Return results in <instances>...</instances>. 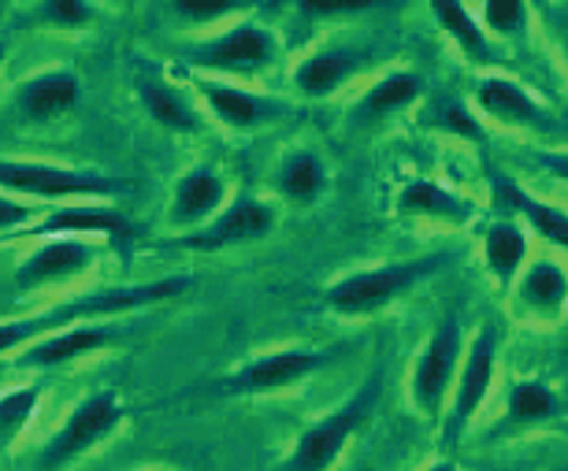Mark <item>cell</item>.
I'll list each match as a JSON object with an SVG mask.
<instances>
[{
    "mask_svg": "<svg viewBox=\"0 0 568 471\" xmlns=\"http://www.w3.org/2000/svg\"><path fill=\"white\" fill-rule=\"evenodd\" d=\"M327 190V164L316 149H294L275 167V194L286 205H316Z\"/></svg>",
    "mask_w": 568,
    "mask_h": 471,
    "instance_id": "484cf974",
    "label": "cell"
},
{
    "mask_svg": "<svg viewBox=\"0 0 568 471\" xmlns=\"http://www.w3.org/2000/svg\"><path fill=\"white\" fill-rule=\"evenodd\" d=\"M41 216H38V205L27 197H16V194H4L0 190V234H19V231H30Z\"/></svg>",
    "mask_w": 568,
    "mask_h": 471,
    "instance_id": "836d02e7",
    "label": "cell"
},
{
    "mask_svg": "<svg viewBox=\"0 0 568 471\" xmlns=\"http://www.w3.org/2000/svg\"><path fill=\"white\" fill-rule=\"evenodd\" d=\"M138 104L149 112V120L164 126L171 134H197L201 131V104L194 93H186L179 82L164 79V74H134Z\"/></svg>",
    "mask_w": 568,
    "mask_h": 471,
    "instance_id": "7402d4cb",
    "label": "cell"
},
{
    "mask_svg": "<svg viewBox=\"0 0 568 471\" xmlns=\"http://www.w3.org/2000/svg\"><path fill=\"white\" fill-rule=\"evenodd\" d=\"M278 212L272 201L264 197H231L227 205L220 208V216H212L201 231L182 234L179 245L194 253H223L234 249V245H250V242H264L267 234L275 231Z\"/></svg>",
    "mask_w": 568,
    "mask_h": 471,
    "instance_id": "5bb4252c",
    "label": "cell"
},
{
    "mask_svg": "<svg viewBox=\"0 0 568 471\" xmlns=\"http://www.w3.org/2000/svg\"><path fill=\"white\" fill-rule=\"evenodd\" d=\"M513 316L531 327H557L568 316V267L561 256L542 253L524 264L509 290Z\"/></svg>",
    "mask_w": 568,
    "mask_h": 471,
    "instance_id": "4fadbf2b",
    "label": "cell"
},
{
    "mask_svg": "<svg viewBox=\"0 0 568 471\" xmlns=\"http://www.w3.org/2000/svg\"><path fill=\"white\" fill-rule=\"evenodd\" d=\"M506 412H509V420L520 427L546 423L557 416V398L539 379H517L506 393Z\"/></svg>",
    "mask_w": 568,
    "mask_h": 471,
    "instance_id": "f546056e",
    "label": "cell"
},
{
    "mask_svg": "<svg viewBox=\"0 0 568 471\" xmlns=\"http://www.w3.org/2000/svg\"><path fill=\"white\" fill-rule=\"evenodd\" d=\"M535 164H539L546 175H554L557 182L568 186V149H546V153L535 156Z\"/></svg>",
    "mask_w": 568,
    "mask_h": 471,
    "instance_id": "e575fe53",
    "label": "cell"
},
{
    "mask_svg": "<svg viewBox=\"0 0 568 471\" xmlns=\"http://www.w3.org/2000/svg\"><path fill=\"white\" fill-rule=\"evenodd\" d=\"M427 8H432L438 30L449 38V45H454L468 63H495L498 60L495 41L487 38V30L479 27L476 12H471L465 0H427Z\"/></svg>",
    "mask_w": 568,
    "mask_h": 471,
    "instance_id": "d4e9b609",
    "label": "cell"
},
{
    "mask_svg": "<svg viewBox=\"0 0 568 471\" xmlns=\"http://www.w3.org/2000/svg\"><path fill=\"white\" fill-rule=\"evenodd\" d=\"M283 57L278 34L272 27H264L261 19H234L223 23V30H212L201 41L186 49V63L197 74H212V79H253L275 68Z\"/></svg>",
    "mask_w": 568,
    "mask_h": 471,
    "instance_id": "3957f363",
    "label": "cell"
},
{
    "mask_svg": "<svg viewBox=\"0 0 568 471\" xmlns=\"http://www.w3.org/2000/svg\"><path fill=\"white\" fill-rule=\"evenodd\" d=\"M101 19V8L93 0H38L30 23L60 30V34H82Z\"/></svg>",
    "mask_w": 568,
    "mask_h": 471,
    "instance_id": "f1b7e54d",
    "label": "cell"
},
{
    "mask_svg": "<svg viewBox=\"0 0 568 471\" xmlns=\"http://www.w3.org/2000/svg\"><path fill=\"white\" fill-rule=\"evenodd\" d=\"M190 286H194V275H164V278H149V283L104 286V290L74 294L68 301L45 308V313L0 319V357L27 349L30 341L45 338L52 330L74 327V324H101V319H120L126 313L168 305V301H175V297L190 294Z\"/></svg>",
    "mask_w": 568,
    "mask_h": 471,
    "instance_id": "6da1fadb",
    "label": "cell"
},
{
    "mask_svg": "<svg viewBox=\"0 0 568 471\" xmlns=\"http://www.w3.org/2000/svg\"><path fill=\"white\" fill-rule=\"evenodd\" d=\"M190 93L197 98L201 112L212 115L220 126H227L231 134H256L291 115V104L286 101L264 98V93L245 90V85L231 79H212V74H194Z\"/></svg>",
    "mask_w": 568,
    "mask_h": 471,
    "instance_id": "8fae6325",
    "label": "cell"
},
{
    "mask_svg": "<svg viewBox=\"0 0 568 471\" xmlns=\"http://www.w3.org/2000/svg\"><path fill=\"white\" fill-rule=\"evenodd\" d=\"M79 98H82L79 74L71 68H45V71L27 74V79L16 85L12 109L23 123L45 126L79 109Z\"/></svg>",
    "mask_w": 568,
    "mask_h": 471,
    "instance_id": "e0dca14e",
    "label": "cell"
},
{
    "mask_svg": "<svg viewBox=\"0 0 568 471\" xmlns=\"http://www.w3.org/2000/svg\"><path fill=\"white\" fill-rule=\"evenodd\" d=\"M227 178L216 167L194 164L171 182L168 197V223L182 234L201 231L212 216H220V208L227 205Z\"/></svg>",
    "mask_w": 568,
    "mask_h": 471,
    "instance_id": "ac0fdd59",
    "label": "cell"
},
{
    "mask_svg": "<svg viewBox=\"0 0 568 471\" xmlns=\"http://www.w3.org/2000/svg\"><path fill=\"white\" fill-rule=\"evenodd\" d=\"M4 4H8V0H0V8H4Z\"/></svg>",
    "mask_w": 568,
    "mask_h": 471,
    "instance_id": "ab89813d",
    "label": "cell"
},
{
    "mask_svg": "<svg viewBox=\"0 0 568 471\" xmlns=\"http://www.w3.org/2000/svg\"><path fill=\"white\" fill-rule=\"evenodd\" d=\"M153 471H175V468H153Z\"/></svg>",
    "mask_w": 568,
    "mask_h": 471,
    "instance_id": "f35d334b",
    "label": "cell"
},
{
    "mask_svg": "<svg viewBox=\"0 0 568 471\" xmlns=\"http://www.w3.org/2000/svg\"><path fill=\"white\" fill-rule=\"evenodd\" d=\"M398 216L416 223H443V227H468L476 219V201L443 186L435 178H409L398 190Z\"/></svg>",
    "mask_w": 568,
    "mask_h": 471,
    "instance_id": "ffe728a7",
    "label": "cell"
},
{
    "mask_svg": "<svg viewBox=\"0 0 568 471\" xmlns=\"http://www.w3.org/2000/svg\"><path fill=\"white\" fill-rule=\"evenodd\" d=\"M0 190L27 201H60V205H68V201H112L123 197L131 186L115 175H104V171L0 156Z\"/></svg>",
    "mask_w": 568,
    "mask_h": 471,
    "instance_id": "277c9868",
    "label": "cell"
},
{
    "mask_svg": "<svg viewBox=\"0 0 568 471\" xmlns=\"http://www.w3.org/2000/svg\"><path fill=\"white\" fill-rule=\"evenodd\" d=\"M468 104L484 123L509 126V131H531V134L557 131L554 112L520 79H509V74H484V79L471 85Z\"/></svg>",
    "mask_w": 568,
    "mask_h": 471,
    "instance_id": "7c38bea8",
    "label": "cell"
},
{
    "mask_svg": "<svg viewBox=\"0 0 568 471\" xmlns=\"http://www.w3.org/2000/svg\"><path fill=\"white\" fill-rule=\"evenodd\" d=\"M123 401L115 398L112 390H93L74 405V409L63 416V423L49 434V442L41 446L38 453V468L41 471H60L68 468L71 460L85 457L90 449H98L101 442L120 431L123 423Z\"/></svg>",
    "mask_w": 568,
    "mask_h": 471,
    "instance_id": "5b68a950",
    "label": "cell"
},
{
    "mask_svg": "<svg viewBox=\"0 0 568 471\" xmlns=\"http://www.w3.org/2000/svg\"><path fill=\"white\" fill-rule=\"evenodd\" d=\"M171 16L179 19L182 27H223L234 23V19L250 16L253 0H171Z\"/></svg>",
    "mask_w": 568,
    "mask_h": 471,
    "instance_id": "4dcf8cb0",
    "label": "cell"
},
{
    "mask_svg": "<svg viewBox=\"0 0 568 471\" xmlns=\"http://www.w3.org/2000/svg\"><path fill=\"white\" fill-rule=\"evenodd\" d=\"M449 264V253L416 256V260H390L379 267H361L335 278L324 290V308L335 316H372L383 313L387 305L402 301L416 286L435 278Z\"/></svg>",
    "mask_w": 568,
    "mask_h": 471,
    "instance_id": "7a4b0ae2",
    "label": "cell"
},
{
    "mask_svg": "<svg viewBox=\"0 0 568 471\" xmlns=\"http://www.w3.org/2000/svg\"><path fill=\"white\" fill-rule=\"evenodd\" d=\"M368 71V52L353 45H331V49H313L302 60H294L291 68V85L297 98L305 101H331L335 93L346 90L349 82H357Z\"/></svg>",
    "mask_w": 568,
    "mask_h": 471,
    "instance_id": "2e32d148",
    "label": "cell"
},
{
    "mask_svg": "<svg viewBox=\"0 0 568 471\" xmlns=\"http://www.w3.org/2000/svg\"><path fill=\"white\" fill-rule=\"evenodd\" d=\"M479 27L490 41H524L531 34V0H479Z\"/></svg>",
    "mask_w": 568,
    "mask_h": 471,
    "instance_id": "4316f807",
    "label": "cell"
},
{
    "mask_svg": "<svg viewBox=\"0 0 568 471\" xmlns=\"http://www.w3.org/2000/svg\"><path fill=\"white\" fill-rule=\"evenodd\" d=\"M495 379H498V330L484 324L465 341V357H460L454 390H449V401L443 409L446 442H457L468 431V423L476 420L479 409L490 398V390H495Z\"/></svg>",
    "mask_w": 568,
    "mask_h": 471,
    "instance_id": "8992f818",
    "label": "cell"
},
{
    "mask_svg": "<svg viewBox=\"0 0 568 471\" xmlns=\"http://www.w3.org/2000/svg\"><path fill=\"white\" fill-rule=\"evenodd\" d=\"M420 98H424V74L409 68H394L368 82V90L353 104V123L372 126L379 120H390V115L413 109Z\"/></svg>",
    "mask_w": 568,
    "mask_h": 471,
    "instance_id": "603a6c76",
    "label": "cell"
},
{
    "mask_svg": "<svg viewBox=\"0 0 568 471\" xmlns=\"http://www.w3.org/2000/svg\"><path fill=\"white\" fill-rule=\"evenodd\" d=\"M327 352L308 349V346H286L261 352V357L239 364L231 375L220 379V393L227 398H264V393L291 390L297 382L313 379L320 368H327Z\"/></svg>",
    "mask_w": 568,
    "mask_h": 471,
    "instance_id": "30bf717a",
    "label": "cell"
},
{
    "mask_svg": "<svg viewBox=\"0 0 568 471\" xmlns=\"http://www.w3.org/2000/svg\"><path fill=\"white\" fill-rule=\"evenodd\" d=\"M104 242L90 238H38L23 260L16 264L12 286L19 294H41L57 290V286L79 283L82 275H90L101 264Z\"/></svg>",
    "mask_w": 568,
    "mask_h": 471,
    "instance_id": "ba28073f",
    "label": "cell"
},
{
    "mask_svg": "<svg viewBox=\"0 0 568 471\" xmlns=\"http://www.w3.org/2000/svg\"><path fill=\"white\" fill-rule=\"evenodd\" d=\"M30 234L38 238H90V242H104V245H131L134 242V219L120 212L109 201H68V205H57L45 212Z\"/></svg>",
    "mask_w": 568,
    "mask_h": 471,
    "instance_id": "9a60e30c",
    "label": "cell"
},
{
    "mask_svg": "<svg viewBox=\"0 0 568 471\" xmlns=\"http://www.w3.org/2000/svg\"><path fill=\"white\" fill-rule=\"evenodd\" d=\"M420 471H457L449 460H435V464H427V468H420Z\"/></svg>",
    "mask_w": 568,
    "mask_h": 471,
    "instance_id": "8d00e7d4",
    "label": "cell"
},
{
    "mask_svg": "<svg viewBox=\"0 0 568 471\" xmlns=\"http://www.w3.org/2000/svg\"><path fill=\"white\" fill-rule=\"evenodd\" d=\"M41 398H45V390H41L38 382L0 393V453H8V449L27 434V427L34 423V416H38Z\"/></svg>",
    "mask_w": 568,
    "mask_h": 471,
    "instance_id": "83f0119b",
    "label": "cell"
},
{
    "mask_svg": "<svg viewBox=\"0 0 568 471\" xmlns=\"http://www.w3.org/2000/svg\"><path fill=\"white\" fill-rule=\"evenodd\" d=\"M531 260V242L520 219H495L484 231V267L495 278V286L501 294L513 290L517 275L524 272V264Z\"/></svg>",
    "mask_w": 568,
    "mask_h": 471,
    "instance_id": "cb8c5ba5",
    "label": "cell"
},
{
    "mask_svg": "<svg viewBox=\"0 0 568 471\" xmlns=\"http://www.w3.org/2000/svg\"><path fill=\"white\" fill-rule=\"evenodd\" d=\"M115 341V330L109 324H74V327H63V330H52V335L30 341L19 357V368L27 371H52V368H63L71 360H82L90 352H101L109 349Z\"/></svg>",
    "mask_w": 568,
    "mask_h": 471,
    "instance_id": "44dd1931",
    "label": "cell"
},
{
    "mask_svg": "<svg viewBox=\"0 0 568 471\" xmlns=\"http://www.w3.org/2000/svg\"><path fill=\"white\" fill-rule=\"evenodd\" d=\"M557 52H561V60L568 68V16L561 19V27H557Z\"/></svg>",
    "mask_w": 568,
    "mask_h": 471,
    "instance_id": "d590c367",
    "label": "cell"
},
{
    "mask_svg": "<svg viewBox=\"0 0 568 471\" xmlns=\"http://www.w3.org/2000/svg\"><path fill=\"white\" fill-rule=\"evenodd\" d=\"M435 126H438V131H446L449 137H457V142H487V123L479 120L476 109L465 104V101L438 104Z\"/></svg>",
    "mask_w": 568,
    "mask_h": 471,
    "instance_id": "1f68e13d",
    "label": "cell"
},
{
    "mask_svg": "<svg viewBox=\"0 0 568 471\" xmlns=\"http://www.w3.org/2000/svg\"><path fill=\"white\" fill-rule=\"evenodd\" d=\"M291 4L302 19H349L364 12H379V8H390L398 0H291Z\"/></svg>",
    "mask_w": 568,
    "mask_h": 471,
    "instance_id": "d6a6232c",
    "label": "cell"
},
{
    "mask_svg": "<svg viewBox=\"0 0 568 471\" xmlns=\"http://www.w3.org/2000/svg\"><path fill=\"white\" fill-rule=\"evenodd\" d=\"M4 57H8V45L0 41V68H4Z\"/></svg>",
    "mask_w": 568,
    "mask_h": 471,
    "instance_id": "74e56055",
    "label": "cell"
},
{
    "mask_svg": "<svg viewBox=\"0 0 568 471\" xmlns=\"http://www.w3.org/2000/svg\"><path fill=\"white\" fill-rule=\"evenodd\" d=\"M490 197H495L498 208L509 212V219H520L528 234H539L546 245L568 253V212L565 208L535 197L531 190H524L520 182H513L509 175H501V171L490 175Z\"/></svg>",
    "mask_w": 568,
    "mask_h": 471,
    "instance_id": "d6986e66",
    "label": "cell"
},
{
    "mask_svg": "<svg viewBox=\"0 0 568 471\" xmlns=\"http://www.w3.org/2000/svg\"><path fill=\"white\" fill-rule=\"evenodd\" d=\"M375 398H379V379H372L346 405H338L335 412H327L320 423L297 434L291 457H286V471H331V464L342 457V449L349 446V438L372 416Z\"/></svg>",
    "mask_w": 568,
    "mask_h": 471,
    "instance_id": "52a82bcc",
    "label": "cell"
},
{
    "mask_svg": "<svg viewBox=\"0 0 568 471\" xmlns=\"http://www.w3.org/2000/svg\"><path fill=\"white\" fill-rule=\"evenodd\" d=\"M465 330H460L457 316H446L435 327V335L424 341L420 357L413 360L409 371V398L416 405V412L424 416H443L449 390H454V375L465 357Z\"/></svg>",
    "mask_w": 568,
    "mask_h": 471,
    "instance_id": "9c48e42d",
    "label": "cell"
}]
</instances>
